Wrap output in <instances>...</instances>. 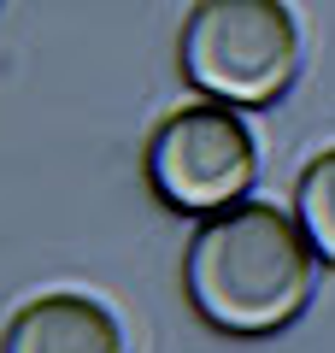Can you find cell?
I'll use <instances>...</instances> for the list:
<instances>
[{
  "mask_svg": "<svg viewBox=\"0 0 335 353\" xmlns=\"http://www.w3.org/2000/svg\"><path fill=\"white\" fill-rule=\"evenodd\" d=\"M318 248L283 206L241 201L200 218L183 253V294L223 336H276L312 306Z\"/></svg>",
  "mask_w": 335,
  "mask_h": 353,
  "instance_id": "6da1fadb",
  "label": "cell"
},
{
  "mask_svg": "<svg viewBox=\"0 0 335 353\" xmlns=\"http://www.w3.org/2000/svg\"><path fill=\"white\" fill-rule=\"evenodd\" d=\"M294 218H300V230L312 236L318 259L335 265V148H323L318 159L300 171V183H294Z\"/></svg>",
  "mask_w": 335,
  "mask_h": 353,
  "instance_id": "5b68a950",
  "label": "cell"
},
{
  "mask_svg": "<svg viewBox=\"0 0 335 353\" xmlns=\"http://www.w3.org/2000/svg\"><path fill=\"white\" fill-rule=\"evenodd\" d=\"M0 353H130V341L106 301L59 289L18 306L0 336Z\"/></svg>",
  "mask_w": 335,
  "mask_h": 353,
  "instance_id": "277c9868",
  "label": "cell"
},
{
  "mask_svg": "<svg viewBox=\"0 0 335 353\" xmlns=\"http://www.w3.org/2000/svg\"><path fill=\"white\" fill-rule=\"evenodd\" d=\"M148 183L171 212L212 218L223 206H241L259 183V141L223 101L176 106L148 136Z\"/></svg>",
  "mask_w": 335,
  "mask_h": 353,
  "instance_id": "3957f363",
  "label": "cell"
},
{
  "mask_svg": "<svg viewBox=\"0 0 335 353\" xmlns=\"http://www.w3.org/2000/svg\"><path fill=\"white\" fill-rule=\"evenodd\" d=\"M183 77L223 106H271L300 77V18L288 0H194L176 36Z\"/></svg>",
  "mask_w": 335,
  "mask_h": 353,
  "instance_id": "7a4b0ae2",
  "label": "cell"
}]
</instances>
